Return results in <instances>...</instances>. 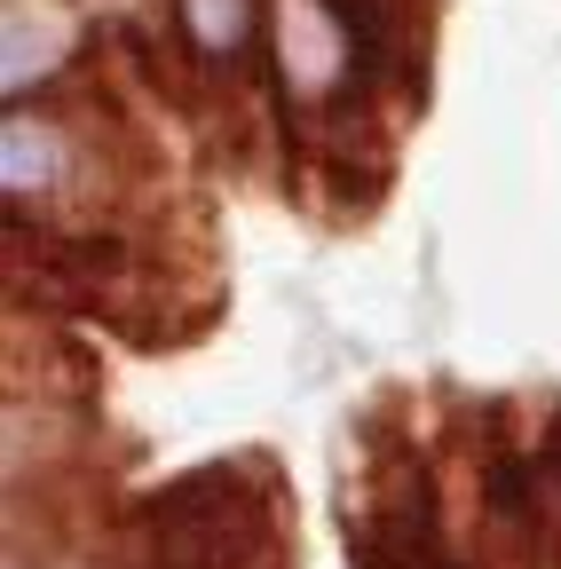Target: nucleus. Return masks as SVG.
I'll use <instances>...</instances> for the list:
<instances>
[{
    "label": "nucleus",
    "mask_w": 561,
    "mask_h": 569,
    "mask_svg": "<svg viewBox=\"0 0 561 569\" xmlns=\"http://www.w3.org/2000/svg\"><path fill=\"white\" fill-rule=\"evenodd\" d=\"M357 475H348L340 498V530L348 553L364 569H451L443 561V522H435V482L419 467V451L388 427H364L357 443Z\"/></svg>",
    "instance_id": "f257e3e1"
},
{
    "label": "nucleus",
    "mask_w": 561,
    "mask_h": 569,
    "mask_svg": "<svg viewBox=\"0 0 561 569\" xmlns=\"http://www.w3.org/2000/svg\"><path fill=\"white\" fill-rule=\"evenodd\" d=\"M143 522H151V569H246L269 538V507L253 482H238V467L167 482L143 507Z\"/></svg>",
    "instance_id": "f03ea898"
},
{
    "label": "nucleus",
    "mask_w": 561,
    "mask_h": 569,
    "mask_svg": "<svg viewBox=\"0 0 561 569\" xmlns=\"http://www.w3.org/2000/svg\"><path fill=\"white\" fill-rule=\"evenodd\" d=\"M56 32H63V17H48L40 0H17V9H9V96L32 88L40 71L56 63V48H63Z\"/></svg>",
    "instance_id": "7ed1b4c3"
},
{
    "label": "nucleus",
    "mask_w": 561,
    "mask_h": 569,
    "mask_svg": "<svg viewBox=\"0 0 561 569\" xmlns=\"http://www.w3.org/2000/svg\"><path fill=\"white\" fill-rule=\"evenodd\" d=\"M182 9H190V32H198L206 56H230L253 24V0H182Z\"/></svg>",
    "instance_id": "20e7f679"
},
{
    "label": "nucleus",
    "mask_w": 561,
    "mask_h": 569,
    "mask_svg": "<svg viewBox=\"0 0 561 569\" xmlns=\"http://www.w3.org/2000/svg\"><path fill=\"white\" fill-rule=\"evenodd\" d=\"M48 159H56V134L40 119H17L9 111V190H40L48 182Z\"/></svg>",
    "instance_id": "39448f33"
},
{
    "label": "nucleus",
    "mask_w": 561,
    "mask_h": 569,
    "mask_svg": "<svg viewBox=\"0 0 561 569\" xmlns=\"http://www.w3.org/2000/svg\"><path fill=\"white\" fill-rule=\"evenodd\" d=\"M538 475H553V482H561V419H553V436H545V459H538Z\"/></svg>",
    "instance_id": "423d86ee"
}]
</instances>
